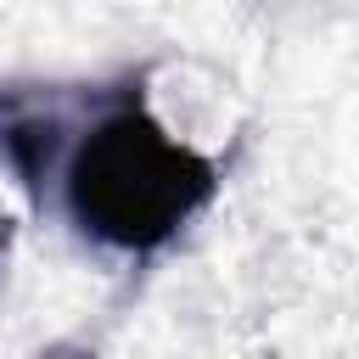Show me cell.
I'll use <instances>...</instances> for the list:
<instances>
[{"mask_svg":"<svg viewBox=\"0 0 359 359\" xmlns=\"http://www.w3.org/2000/svg\"><path fill=\"white\" fill-rule=\"evenodd\" d=\"M90 107V90L62 84H0V163L22 185L28 208H45V191L67 157V140Z\"/></svg>","mask_w":359,"mask_h":359,"instance_id":"7a4b0ae2","label":"cell"},{"mask_svg":"<svg viewBox=\"0 0 359 359\" xmlns=\"http://www.w3.org/2000/svg\"><path fill=\"white\" fill-rule=\"evenodd\" d=\"M11 241H17V219L0 213V269H6V258H11Z\"/></svg>","mask_w":359,"mask_h":359,"instance_id":"3957f363","label":"cell"},{"mask_svg":"<svg viewBox=\"0 0 359 359\" xmlns=\"http://www.w3.org/2000/svg\"><path fill=\"white\" fill-rule=\"evenodd\" d=\"M56 180L73 230L123 258L163 252L219 196V163L151 118L146 67L90 90Z\"/></svg>","mask_w":359,"mask_h":359,"instance_id":"6da1fadb","label":"cell"}]
</instances>
